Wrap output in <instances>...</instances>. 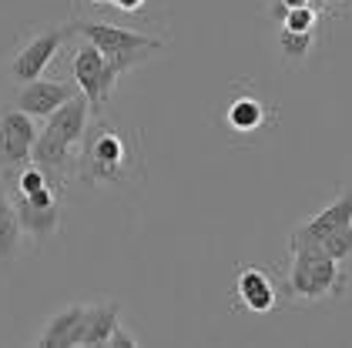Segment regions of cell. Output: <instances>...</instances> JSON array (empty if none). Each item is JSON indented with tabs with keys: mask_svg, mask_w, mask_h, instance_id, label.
<instances>
[{
	"mask_svg": "<svg viewBox=\"0 0 352 348\" xmlns=\"http://www.w3.org/2000/svg\"><path fill=\"white\" fill-rule=\"evenodd\" d=\"M141 151L138 144L111 121L87 124L81 141V158H78V181L84 185H128L141 178Z\"/></svg>",
	"mask_w": 352,
	"mask_h": 348,
	"instance_id": "1",
	"label": "cell"
},
{
	"mask_svg": "<svg viewBox=\"0 0 352 348\" xmlns=\"http://www.w3.org/2000/svg\"><path fill=\"white\" fill-rule=\"evenodd\" d=\"M91 117V104L87 97H71L57 107L51 117H44V131H37V141H34V151H30V161L41 164L57 185L67 181L71 167H74V151L81 148L84 131H87V121Z\"/></svg>",
	"mask_w": 352,
	"mask_h": 348,
	"instance_id": "2",
	"label": "cell"
},
{
	"mask_svg": "<svg viewBox=\"0 0 352 348\" xmlns=\"http://www.w3.org/2000/svg\"><path fill=\"white\" fill-rule=\"evenodd\" d=\"M289 294L319 301L339 298L352 285V265L329 258L319 244H292L289 248Z\"/></svg>",
	"mask_w": 352,
	"mask_h": 348,
	"instance_id": "3",
	"label": "cell"
},
{
	"mask_svg": "<svg viewBox=\"0 0 352 348\" xmlns=\"http://www.w3.org/2000/svg\"><path fill=\"white\" fill-rule=\"evenodd\" d=\"M67 27H71V34H81L84 40H91L98 51L108 57V64L118 74L138 67L151 54L164 51V40H158V37L138 34V30H128V27L104 24V21H74V24H67Z\"/></svg>",
	"mask_w": 352,
	"mask_h": 348,
	"instance_id": "4",
	"label": "cell"
},
{
	"mask_svg": "<svg viewBox=\"0 0 352 348\" xmlns=\"http://www.w3.org/2000/svg\"><path fill=\"white\" fill-rule=\"evenodd\" d=\"M71 74H74V84H78V91H81L84 97H87V104L91 111H101V107L108 104L111 91H114V84H118V71L108 64V57L98 51L91 40H84L81 47L74 51V60H71Z\"/></svg>",
	"mask_w": 352,
	"mask_h": 348,
	"instance_id": "5",
	"label": "cell"
},
{
	"mask_svg": "<svg viewBox=\"0 0 352 348\" xmlns=\"http://www.w3.org/2000/svg\"><path fill=\"white\" fill-rule=\"evenodd\" d=\"M67 37H71V27H44V30H37L24 47H17L14 60H10V78L21 80V84L41 78L51 67V60L64 47Z\"/></svg>",
	"mask_w": 352,
	"mask_h": 348,
	"instance_id": "6",
	"label": "cell"
},
{
	"mask_svg": "<svg viewBox=\"0 0 352 348\" xmlns=\"http://www.w3.org/2000/svg\"><path fill=\"white\" fill-rule=\"evenodd\" d=\"M37 141V124L21 107H0V167L3 171H21L30 161Z\"/></svg>",
	"mask_w": 352,
	"mask_h": 348,
	"instance_id": "7",
	"label": "cell"
},
{
	"mask_svg": "<svg viewBox=\"0 0 352 348\" xmlns=\"http://www.w3.org/2000/svg\"><path fill=\"white\" fill-rule=\"evenodd\" d=\"M346 224H352V187L342 191L336 201H329L322 211H316L312 218H305L302 224H296V231L289 238V248L292 244H319V241L336 235Z\"/></svg>",
	"mask_w": 352,
	"mask_h": 348,
	"instance_id": "8",
	"label": "cell"
},
{
	"mask_svg": "<svg viewBox=\"0 0 352 348\" xmlns=\"http://www.w3.org/2000/svg\"><path fill=\"white\" fill-rule=\"evenodd\" d=\"M74 87L78 84H67V80H47V78H34L28 80L21 91H17V101L14 107H21L30 117H51L64 101L74 97Z\"/></svg>",
	"mask_w": 352,
	"mask_h": 348,
	"instance_id": "9",
	"label": "cell"
},
{
	"mask_svg": "<svg viewBox=\"0 0 352 348\" xmlns=\"http://www.w3.org/2000/svg\"><path fill=\"white\" fill-rule=\"evenodd\" d=\"M235 298L245 312H255V315H265L278 305V288L272 281V275L265 268L245 265L239 275H235Z\"/></svg>",
	"mask_w": 352,
	"mask_h": 348,
	"instance_id": "10",
	"label": "cell"
},
{
	"mask_svg": "<svg viewBox=\"0 0 352 348\" xmlns=\"http://www.w3.org/2000/svg\"><path fill=\"white\" fill-rule=\"evenodd\" d=\"M84 318H87V305H67L54 312L41 338L34 345H47V348H64V345H81V332H84Z\"/></svg>",
	"mask_w": 352,
	"mask_h": 348,
	"instance_id": "11",
	"label": "cell"
},
{
	"mask_svg": "<svg viewBox=\"0 0 352 348\" xmlns=\"http://www.w3.org/2000/svg\"><path fill=\"white\" fill-rule=\"evenodd\" d=\"M225 121L235 134H258L269 121V111H265V101L255 97V94H239L228 101V111H225Z\"/></svg>",
	"mask_w": 352,
	"mask_h": 348,
	"instance_id": "12",
	"label": "cell"
},
{
	"mask_svg": "<svg viewBox=\"0 0 352 348\" xmlns=\"http://www.w3.org/2000/svg\"><path fill=\"white\" fill-rule=\"evenodd\" d=\"M14 208H17V221H21L24 235H30L37 241L54 235L57 221H60V205H54V208H34L24 194H14Z\"/></svg>",
	"mask_w": 352,
	"mask_h": 348,
	"instance_id": "13",
	"label": "cell"
},
{
	"mask_svg": "<svg viewBox=\"0 0 352 348\" xmlns=\"http://www.w3.org/2000/svg\"><path fill=\"white\" fill-rule=\"evenodd\" d=\"M121 321L118 301H101V305H87V318H84L81 345H108V335L114 325Z\"/></svg>",
	"mask_w": 352,
	"mask_h": 348,
	"instance_id": "14",
	"label": "cell"
},
{
	"mask_svg": "<svg viewBox=\"0 0 352 348\" xmlns=\"http://www.w3.org/2000/svg\"><path fill=\"white\" fill-rule=\"evenodd\" d=\"M21 238H24V231H21V221H17V208L0 191V265H10L17 258Z\"/></svg>",
	"mask_w": 352,
	"mask_h": 348,
	"instance_id": "15",
	"label": "cell"
},
{
	"mask_svg": "<svg viewBox=\"0 0 352 348\" xmlns=\"http://www.w3.org/2000/svg\"><path fill=\"white\" fill-rule=\"evenodd\" d=\"M278 47L285 57H292V60H302V57H309L312 47H316V34H302V30H282L278 34Z\"/></svg>",
	"mask_w": 352,
	"mask_h": 348,
	"instance_id": "16",
	"label": "cell"
},
{
	"mask_svg": "<svg viewBox=\"0 0 352 348\" xmlns=\"http://www.w3.org/2000/svg\"><path fill=\"white\" fill-rule=\"evenodd\" d=\"M319 248H322L329 258L352 265V224H346V228H339L336 235H329L325 241H319Z\"/></svg>",
	"mask_w": 352,
	"mask_h": 348,
	"instance_id": "17",
	"label": "cell"
},
{
	"mask_svg": "<svg viewBox=\"0 0 352 348\" xmlns=\"http://www.w3.org/2000/svg\"><path fill=\"white\" fill-rule=\"evenodd\" d=\"M278 21H282V30H302V34H312V30H316V21H319V14H316L312 3H305V7H289Z\"/></svg>",
	"mask_w": 352,
	"mask_h": 348,
	"instance_id": "18",
	"label": "cell"
},
{
	"mask_svg": "<svg viewBox=\"0 0 352 348\" xmlns=\"http://www.w3.org/2000/svg\"><path fill=\"white\" fill-rule=\"evenodd\" d=\"M108 345H111V348H121V345H124V348H135L138 338L131 335V332H124V325L118 321V325H114V332L108 335Z\"/></svg>",
	"mask_w": 352,
	"mask_h": 348,
	"instance_id": "19",
	"label": "cell"
},
{
	"mask_svg": "<svg viewBox=\"0 0 352 348\" xmlns=\"http://www.w3.org/2000/svg\"><path fill=\"white\" fill-rule=\"evenodd\" d=\"M108 3H114L118 10H124V14H135V10H141L148 0H108Z\"/></svg>",
	"mask_w": 352,
	"mask_h": 348,
	"instance_id": "20",
	"label": "cell"
},
{
	"mask_svg": "<svg viewBox=\"0 0 352 348\" xmlns=\"http://www.w3.org/2000/svg\"><path fill=\"white\" fill-rule=\"evenodd\" d=\"M278 3L289 10V7H305V3H312V0H278Z\"/></svg>",
	"mask_w": 352,
	"mask_h": 348,
	"instance_id": "21",
	"label": "cell"
},
{
	"mask_svg": "<svg viewBox=\"0 0 352 348\" xmlns=\"http://www.w3.org/2000/svg\"><path fill=\"white\" fill-rule=\"evenodd\" d=\"M322 7H339V3H346V0H319Z\"/></svg>",
	"mask_w": 352,
	"mask_h": 348,
	"instance_id": "22",
	"label": "cell"
},
{
	"mask_svg": "<svg viewBox=\"0 0 352 348\" xmlns=\"http://www.w3.org/2000/svg\"><path fill=\"white\" fill-rule=\"evenodd\" d=\"M91 3H108V0H91Z\"/></svg>",
	"mask_w": 352,
	"mask_h": 348,
	"instance_id": "23",
	"label": "cell"
}]
</instances>
